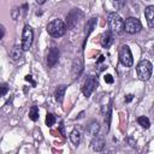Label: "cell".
I'll use <instances>...</instances> for the list:
<instances>
[{
    "label": "cell",
    "instance_id": "6da1fadb",
    "mask_svg": "<svg viewBox=\"0 0 154 154\" xmlns=\"http://www.w3.org/2000/svg\"><path fill=\"white\" fill-rule=\"evenodd\" d=\"M107 23L109 26V31L113 34H122L124 31V20L116 12H109L107 16Z\"/></svg>",
    "mask_w": 154,
    "mask_h": 154
},
{
    "label": "cell",
    "instance_id": "7a4b0ae2",
    "mask_svg": "<svg viewBox=\"0 0 154 154\" xmlns=\"http://www.w3.org/2000/svg\"><path fill=\"white\" fill-rule=\"evenodd\" d=\"M66 25L61 19H53L47 24V32L53 37H60L65 34Z\"/></svg>",
    "mask_w": 154,
    "mask_h": 154
},
{
    "label": "cell",
    "instance_id": "3957f363",
    "mask_svg": "<svg viewBox=\"0 0 154 154\" xmlns=\"http://www.w3.org/2000/svg\"><path fill=\"white\" fill-rule=\"evenodd\" d=\"M136 71H137V76L142 81H147L149 79V77L152 76V71H153V65L150 64V61L148 60H141L137 66H136Z\"/></svg>",
    "mask_w": 154,
    "mask_h": 154
},
{
    "label": "cell",
    "instance_id": "277c9868",
    "mask_svg": "<svg viewBox=\"0 0 154 154\" xmlns=\"http://www.w3.org/2000/svg\"><path fill=\"white\" fill-rule=\"evenodd\" d=\"M118 55H119V61L122 63V65H124L125 67H131L132 66V64H134L132 54H131L130 48L126 45H123V46L119 47Z\"/></svg>",
    "mask_w": 154,
    "mask_h": 154
},
{
    "label": "cell",
    "instance_id": "5b68a950",
    "mask_svg": "<svg viewBox=\"0 0 154 154\" xmlns=\"http://www.w3.org/2000/svg\"><path fill=\"white\" fill-rule=\"evenodd\" d=\"M141 29H142V24H141L140 19H137L135 17H129L124 22V30L129 34H136V32L141 31Z\"/></svg>",
    "mask_w": 154,
    "mask_h": 154
},
{
    "label": "cell",
    "instance_id": "8992f818",
    "mask_svg": "<svg viewBox=\"0 0 154 154\" xmlns=\"http://www.w3.org/2000/svg\"><path fill=\"white\" fill-rule=\"evenodd\" d=\"M32 38H34V31L29 25H25L23 29V34H22V49L23 51H28L31 47L32 43Z\"/></svg>",
    "mask_w": 154,
    "mask_h": 154
},
{
    "label": "cell",
    "instance_id": "52a82bcc",
    "mask_svg": "<svg viewBox=\"0 0 154 154\" xmlns=\"http://www.w3.org/2000/svg\"><path fill=\"white\" fill-rule=\"evenodd\" d=\"M96 85H97V79L94 76H88L87 79H85V82H84V84H83V89H82L83 94L87 97L90 96V94L94 91V89L96 88Z\"/></svg>",
    "mask_w": 154,
    "mask_h": 154
},
{
    "label": "cell",
    "instance_id": "ba28073f",
    "mask_svg": "<svg viewBox=\"0 0 154 154\" xmlns=\"http://www.w3.org/2000/svg\"><path fill=\"white\" fill-rule=\"evenodd\" d=\"M58 59H59V51L58 48L55 47H52L48 52V57H47V64L48 66H54L57 63H58Z\"/></svg>",
    "mask_w": 154,
    "mask_h": 154
},
{
    "label": "cell",
    "instance_id": "9c48e42d",
    "mask_svg": "<svg viewBox=\"0 0 154 154\" xmlns=\"http://www.w3.org/2000/svg\"><path fill=\"white\" fill-rule=\"evenodd\" d=\"M78 13H81V11L79 10H72L69 14H67V17H66V24H67V26L69 28H73L75 25H77V23H78V17H77V14Z\"/></svg>",
    "mask_w": 154,
    "mask_h": 154
},
{
    "label": "cell",
    "instance_id": "30bf717a",
    "mask_svg": "<svg viewBox=\"0 0 154 154\" xmlns=\"http://www.w3.org/2000/svg\"><path fill=\"white\" fill-rule=\"evenodd\" d=\"M144 16H146L148 26L153 28L154 26V6H152V5L147 6L146 10H144Z\"/></svg>",
    "mask_w": 154,
    "mask_h": 154
},
{
    "label": "cell",
    "instance_id": "8fae6325",
    "mask_svg": "<svg viewBox=\"0 0 154 154\" xmlns=\"http://www.w3.org/2000/svg\"><path fill=\"white\" fill-rule=\"evenodd\" d=\"M112 43H113V35H112V31H106V32L102 35L101 45H102V47L108 48Z\"/></svg>",
    "mask_w": 154,
    "mask_h": 154
},
{
    "label": "cell",
    "instance_id": "7c38bea8",
    "mask_svg": "<svg viewBox=\"0 0 154 154\" xmlns=\"http://www.w3.org/2000/svg\"><path fill=\"white\" fill-rule=\"evenodd\" d=\"M91 147H93V149H94L95 152H101V150L103 149V147H105V141H103V138L96 136V138H94L93 142H91Z\"/></svg>",
    "mask_w": 154,
    "mask_h": 154
},
{
    "label": "cell",
    "instance_id": "4fadbf2b",
    "mask_svg": "<svg viewBox=\"0 0 154 154\" xmlns=\"http://www.w3.org/2000/svg\"><path fill=\"white\" fill-rule=\"evenodd\" d=\"M82 70H83V67H82V61H81L79 59H76L75 63H73V66H72V76H73V78L79 77Z\"/></svg>",
    "mask_w": 154,
    "mask_h": 154
},
{
    "label": "cell",
    "instance_id": "5bb4252c",
    "mask_svg": "<svg viewBox=\"0 0 154 154\" xmlns=\"http://www.w3.org/2000/svg\"><path fill=\"white\" fill-rule=\"evenodd\" d=\"M81 138H82V135H81V131L78 129H73L70 134V140L71 142L75 144V146H78L79 142H81Z\"/></svg>",
    "mask_w": 154,
    "mask_h": 154
},
{
    "label": "cell",
    "instance_id": "9a60e30c",
    "mask_svg": "<svg viewBox=\"0 0 154 154\" xmlns=\"http://www.w3.org/2000/svg\"><path fill=\"white\" fill-rule=\"evenodd\" d=\"M10 54H11V57H12L13 60H19L22 58V55H23V49H22V47H19L18 45H16L11 49V53Z\"/></svg>",
    "mask_w": 154,
    "mask_h": 154
},
{
    "label": "cell",
    "instance_id": "2e32d148",
    "mask_svg": "<svg viewBox=\"0 0 154 154\" xmlns=\"http://www.w3.org/2000/svg\"><path fill=\"white\" fill-rule=\"evenodd\" d=\"M99 129H100L99 123H97V122H91V123L88 125L87 131H88V134H89L90 136H96V134H97Z\"/></svg>",
    "mask_w": 154,
    "mask_h": 154
},
{
    "label": "cell",
    "instance_id": "e0dca14e",
    "mask_svg": "<svg viewBox=\"0 0 154 154\" xmlns=\"http://www.w3.org/2000/svg\"><path fill=\"white\" fill-rule=\"evenodd\" d=\"M65 90H66V85H64V84H61V85H59L57 88V90H55V99H57L58 102H61L63 101Z\"/></svg>",
    "mask_w": 154,
    "mask_h": 154
},
{
    "label": "cell",
    "instance_id": "ac0fdd59",
    "mask_svg": "<svg viewBox=\"0 0 154 154\" xmlns=\"http://www.w3.org/2000/svg\"><path fill=\"white\" fill-rule=\"evenodd\" d=\"M96 20H97V18H96V17H93V18L87 23V25H85V35H87V36L93 31V29H94V26H95Z\"/></svg>",
    "mask_w": 154,
    "mask_h": 154
},
{
    "label": "cell",
    "instance_id": "d6986e66",
    "mask_svg": "<svg viewBox=\"0 0 154 154\" xmlns=\"http://www.w3.org/2000/svg\"><path fill=\"white\" fill-rule=\"evenodd\" d=\"M29 118L32 122H36L38 119V107L37 106H31V108L29 111Z\"/></svg>",
    "mask_w": 154,
    "mask_h": 154
},
{
    "label": "cell",
    "instance_id": "ffe728a7",
    "mask_svg": "<svg viewBox=\"0 0 154 154\" xmlns=\"http://www.w3.org/2000/svg\"><path fill=\"white\" fill-rule=\"evenodd\" d=\"M137 122H138V124H140L142 128H144V129H148V128L150 126V122H149V119H148L147 117H144V116L138 117V118H137Z\"/></svg>",
    "mask_w": 154,
    "mask_h": 154
},
{
    "label": "cell",
    "instance_id": "44dd1931",
    "mask_svg": "<svg viewBox=\"0 0 154 154\" xmlns=\"http://www.w3.org/2000/svg\"><path fill=\"white\" fill-rule=\"evenodd\" d=\"M54 123H55V117H54V114L47 113V116H46V125H47V126H52Z\"/></svg>",
    "mask_w": 154,
    "mask_h": 154
},
{
    "label": "cell",
    "instance_id": "7402d4cb",
    "mask_svg": "<svg viewBox=\"0 0 154 154\" xmlns=\"http://www.w3.org/2000/svg\"><path fill=\"white\" fill-rule=\"evenodd\" d=\"M7 91H8L7 84H6V83H1V84H0V96H4Z\"/></svg>",
    "mask_w": 154,
    "mask_h": 154
},
{
    "label": "cell",
    "instance_id": "603a6c76",
    "mask_svg": "<svg viewBox=\"0 0 154 154\" xmlns=\"http://www.w3.org/2000/svg\"><path fill=\"white\" fill-rule=\"evenodd\" d=\"M112 2L117 8H122L125 4V0H112Z\"/></svg>",
    "mask_w": 154,
    "mask_h": 154
},
{
    "label": "cell",
    "instance_id": "cb8c5ba5",
    "mask_svg": "<svg viewBox=\"0 0 154 154\" xmlns=\"http://www.w3.org/2000/svg\"><path fill=\"white\" fill-rule=\"evenodd\" d=\"M105 82H106V83L112 84V83L114 82V79H113V77H112L111 75H105Z\"/></svg>",
    "mask_w": 154,
    "mask_h": 154
},
{
    "label": "cell",
    "instance_id": "d4e9b609",
    "mask_svg": "<svg viewBox=\"0 0 154 154\" xmlns=\"http://www.w3.org/2000/svg\"><path fill=\"white\" fill-rule=\"evenodd\" d=\"M4 34H5V29H4L2 25H0V40L4 37Z\"/></svg>",
    "mask_w": 154,
    "mask_h": 154
},
{
    "label": "cell",
    "instance_id": "484cf974",
    "mask_svg": "<svg viewBox=\"0 0 154 154\" xmlns=\"http://www.w3.org/2000/svg\"><path fill=\"white\" fill-rule=\"evenodd\" d=\"M25 81H29V82H31V84H32L34 87H35V84H36V83H35V82H34V81L31 79V76H29V75H28V76L25 77Z\"/></svg>",
    "mask_w": 154,
    "mask_h": 154
},
{
    "label": "cell",
    "instance_id": "4316f807",
    "mask_svg": "<svg viewBox=\"0 0 154 154\" xmlns=\"http://www.w3.org/2000/svg\"><path fill=\"white\" fill-rule=\"evenodd\" d=\"M132 97H134V96H132L131 94H129V95H126V100H125V101H126V102H130V101L132 100Z\"/></svg>",
    "mask_w": 154,
    "mask_h": 154
},
{
    "label": "cell",
    "instance_id": "83f0119b",
    "mask_svg": "<svg viewBox=\"0 0 154 154\" xmlns=\"http://www.w3.org/2000/svg\"><path fill=\"white\" fill-rule=\"evenodd\" d=\"M103 59H105V57H103V55H101V57H100V59H99V61H97V63H101V61H103Z\"/></svg>",
    "mask_w": 154,
    "mask_h": 154
},
{
    "label": "cell",
    "instance_id": "f1b7e54d",
    "mask_svg": "<svg viewBox=\"0 0 154 154\" xmlns=\"http://www.w3.org/2000/svg\"><path fill=\"white\" fill-rule=\"evenodd\" d=\"M36 1H37V4H40V5H41V4H43L46 0H36Z\"/></svg>",
    "mask_w": 154,
    "mask_h": 154
}]
</instances>
